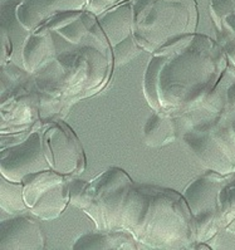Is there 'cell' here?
<instances>
[{"mask_svg": "<svg viewBox=\"0 0 235 250\" xmlns=\"http://www.w3.org/2000/svg\"><path fill=\"white\" fill-rule=\"evenodd\" d=\"M228 58L219 42L195 33L152 54L144 76V94L152 111L176 118L201 107Z\"/></svg>", "mask_w": 235, "mask_h": 250, "instance_id": "1", "label": "cell"}, {"mask_svg": "<svg viewBox=\"0 0 235 250\" xmlns=\"http://www.w3.org/2000/svg\"><path fill=\"white\" fill-rule=\"evenodd\" d=\"M115 71L112 54L94 44L58 49V56L34 82L41 92L42 118L63 120L69 107L103 91Z\"/></svg>", "mask_w": 235, "mask_h": 250, "instance_id": "2", "label": "cell"}, {"mask_svg": "<svg viewBox=\"0 0 235 250\" xmlns=\"http://www.w3.org/2000/svg\"><path fill=\"white\" fill-rule=\"evenodd\" d=\"M137 243L149 249H195V219L182 194L171 188L136 185L122 221Z\"/></svg>", "mask_w": 235, "mask_h": 250, "instance_id": "3", "label": "cell"}, {"mask_svg": "<svg viewBox=\"0 0 235 250\" xmlns=\"http://www.w3.org/2000/svg\"><path fill=\"white\" fill-rule=\"evenodd\" d=\"M71 204L85 212L100 231L122 230L129 195L136 184L126 171L113 166L89 181L72 177Z\"/></svg>", "mask_w": 235, "mask_h": 250, "instance_id": "4", "label": "cell"}, {"mask_svg": "<svg viewBox=\"0 0 235 250\" xmlns=\"http://www.w3.org/2000/svg\"><path fill=\"white\" fill-rule=\"evenodd\" d=\"M132 1L133 37L147 53H156L184 37L196 33L199 12L195 0Z\"/></svg>", "mask_w": 235, "mask_h": 250, "instance_id": "5", "label": "cell"}, {"mask_svg": "<svg viewBox=\"0 0 235 250\" xmlns=\"http://www.w3.org/2000/svg\"><path fill=\"white\" fill-rule=\"evenodd\" d=\"M28 73L9 62L1 73V133L34 131L42 126L41 92L28 85Z\"/></svg>", "mask_w": 235, "mask_h": 250, "instance_id": "6", "label": "cell"}, {"mask_svg": "<svg viewBox=\"0 0 235 250\" xmlns=\"http://www.w3.org/2000/svg\"><path fill=\"white\" fill-rule=\"evenodd\" d=\"M224 177L214 171H209L189 184L182 191V196L185 197L195 219L196 245L210 240L221 227L220 209Z\"/></svg>", "mask_w": 235, "mask_h": 250, "instance_id": "7", "label": "cell"}, {"mask_svg": "<svg viewBox=\"0 0 235 250\" xmlns=\"http://www.w3.org/2000/svg\"><path fill=\"white\" fill-rule=\"evenodd\" d=\"M24 200L28 210L42 220H54L71 204L67 176L53 170L42 171L24 177Z\"/></svg>", "mask_w": 235, "mask_h": 250, "instance_id": "8", "label": "cell"}, {"mask_svg": "<svg viewBox=\"0 0 235 250\" xmlns=\"http://www.w3.org/2000/svg\"><path fill=\"white\" fill-rule=\"evenodd\" d=\"M43 146L52 170L64 176H78L87 167V157L78 136L63 120L42 124Z\"/></svg>", "mask_w": 235, "mask_h": 250, "instance_id": "9", "label": "cell"}, {"mask_svg": "<svg viewBox=\"0 0 235 250\" xmlns=\"http://www.w3.org/2000/svg\"><path fill=\"white\" fill-rule=\"evenodd\" d=\"M52 170L43 146L42 126L30 131L23 141L6 146L0 153V172L5 179L21 183L28 175Z\"/></svg>", "mask_w": 235, "mask_h": 250, "instance_id": "10", "label": "cell"}, {"mask_svg": "<svg viewBox=\"0 0 235 250\" xmlns=\"http://www.w3.org/2000/svg\"><path fill=\"white\" fill-rule=\"evenodd\" d=\"M182 140L200 164L209 171H214L223 176L235 172V161L230 159L214 139L206 124L192 127L184 135Z\"/></svg>", "mask_w": 235, "mask_h": 250, "instance_id": "11", "label": "cell"}, {"mask_svg": "<svg viewBox=\"0 0 235 250\" xmlns=\"http://www.w3.org/2000/svg\"><path fill=\"white\" fill-rule=\"evenodd\" d=\"M87 5L88 0H21L15 6V15L19 23L33 33L56 15L82 12Z\"/></svg>", "mask_w": 235, "mask_h": 250, "instance_id": "12", "label": "cell"}, {"mask_svg": "<svg viewBox=\"0 0 235 250\" xmlns=\"http://www.w3.org/2000/svg\"><path fill=\"white\" fill-rule=\"evenodd\" d=\"M44 248V232L33 219L14 216L0 224V250H43Z\"/></svg>", "mask_w": 235, "mask_h": 250, "instance_id": "13", "label": "cell"}, {"mask_svg": "<svg viewBox=\"0 0 235 250\" xmlns=\"http://www.w3.org/2000/svg\"><path fill=\"white\" fill-rule=\"evenodd\" d=\"M58 56V44L56 34L42 25L36 32L30 33L24 43L21 59L24 71L34 76L41 72Z\"/></svg>", "mask_w": 235, "mask_h": 250, "instance_id": "14", "label": "cell"}, {"mask_svg": "<svg viewBox=\"0 0 235 250\" xmlns=\"http://www.w3.org/2000/svg\"><path fill=\"white\" fill-rule=\"evenodd\" d=\"M97 19L111 48L115 47L128 37L133 36V1L128 0L115 8H111L98 15Z\"/></svg>", "mask_w": 235, "mask_h": 250, "instance_id": "15", "label": "cell"}, {"mask_svg": "<svg viewBox=\"0 0 235 250\" xmlns=\"http://www.w3.org/2000/svg\"><path fill=\"white\" fill-rule=\"evenodd\" d=\"M73 250H136L137 241L126 230L100 231L85 234L77 239Z\"/></svg>", "mask_w": 235, "mask_h": 250, "instance_id": "16", "label": "cell"}, {"mask_svg": "<svg viewBox=\"0 0 235 250\" xmlns=\"http://www.w3.org/2000/svg\"><path fill=\"white\" fill-rule=\"evenodd\" d=\"M175 118L153 111L144 126V140L149 147H164L176 140Z\"/></svg>", "mask_w": 235, "mask_h": 250, "instance_id": "17", "label": "cell"}, {"mask_svg": "<svg viewBox=\"0 0 235 250\" xmlns=\"http://www.w3.org/2000/svg\"><path fill=\"white\" fill-rule=\"evenodd\" d=\"M0 208L5 214L17 215L27 211L21 183H14L1 176L0 179Z\"/></svg>", "mask_w": 235, "mask_h": 250, "instance_id": "18", "label": "cell"}, {"mask_svg": "<svg viewBox=\"0 0 235 250\" xmlns=\"http://www.w3.org/2000/svg\"><path fill=\"white\" fill-rule=\"evenodd\" d=\"M142 48L138 45L136 42L135 37L131 36L127 39L122 41L121 43L116 44L115 47H112V58H113V65L115 69L121 65L127 64L131 62L133 58L138 56L142 52Z\"/></svg>", "mask_w": 235, "mask_h": 250, "instance_id": "19", "label": "cell"}, {"mask_svg": "<svg viewBox=\"0 0 235 250\" xmlns=\"http://www.w3.org/2000/svg\"><path fill=\"white\" fill-rule=\"evenodd\" d=\"M212 17L217 30L229 15L235 13V0H212Z\"/></svg>", "mask_w": 235, "mask_h": 250, "instance_id": "20", "label": "cell"}, {"mask_svg": "<svg viewBox=\"0 0 235 250\" xmlns=\"http://www.w3.org/2000/svg\"><path fill=\"white\" fill-rule=\"evenodd\" d=\"M128 1V0H88V5H87V12H91L94 15H100L105 13L106 10L115 8L120 4Z\"/></svg>", "mask_w": 235, "mask_h": 250, "instance_id": "21", "label": "cell"}, {"mask_svg": "<svg viewBox=\"0 0 235 250\" xmlns=\"http://www.w3.org/2000/svg\"><path fill=\"white\" fill-rule=\"evenodd\" d=\"M13 43L9 33L4 27H1V67L6 65L12 61Z\"/></svg>", "mask_w": 235, "mask_h": 250, "instance_id": "22", "label": "cell"}, {"mask_svg": "<svg viewBox=\"0 0 235 250\" xmlns=\"http://www.w3.org/2000/svg\"><path fill=\"white\" fill-rule=\"evenodd\" d=\"M219 44H220V43H219ZM220 45L223 47L224 52H225L228 61H230L235 68V43H224V44Z\"/></svg>", "mask_w": 235, "mask_h": 250, "instance_id": "23", "label": "cell"}]
</instances>
